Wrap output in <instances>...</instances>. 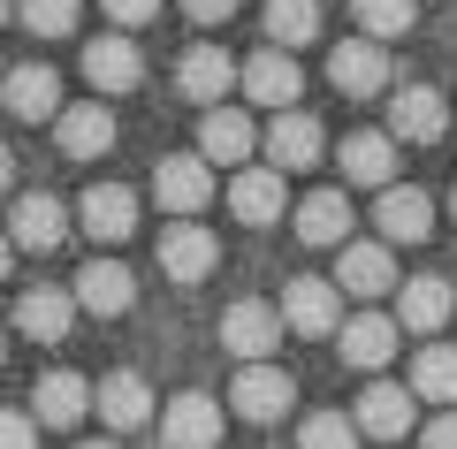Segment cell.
Returning <instances> with one entry per match:
<instances>
[{
  "label": "cell",
  "mask_w": 457,
  "mask_h": 449,
  "mask_svg": "<svg viewBox=\"0 0 457 449\" xmlns=\"http://www.w3.org/2000/svg\"><path fill=\"white\" fill-rule=\"evenodd\" d=\"M282 206H290V191H282V176L275 168H237V176H228V213H237V221H252V229H267V221H282Z\"/></svg>",
  "instance_id": "obj_15"
},
{
  "label": "cell",
  "mask_w": 457,
  "mask_h": 449,
  "mask_svg": "<svg viewBox=\"0 0 457 449\" xmlns=\"http://www.w3.org/2000/svg\"><path fill=\"white\" fill-rule=\"evenodd\" d=\"M320 153H328V137H320V122L312 114H275V129H267V161H275V176H297V168H320Z\"/></svg>",
  "instance_id": "obj_16"
},
{
  "label": "cell",
  "mask_w": 457,
  "mask_h": 449,
  "mask_svg": "<svg viewBox=\"0 0 457 449\" xmlns=\"http://www.w3.org/2000/svg\"><path fill=\"white\" fill-rule=\"evenodd\" d=\"M336 336H343V358H351L359 373H381L396 358V336H404V328H396L389 312H359V320H343Z\"/></svg>",
  "instance_id": "obj_25"
},
{
  "label": "cell",
  "mask_w": 457,
  "mask_h": 449,
  "mask_svg": "<svg viewBox=\"0 0 457 449\" xmlns=\"http://www.w3.org/2000/svg\"><path fill=\"white\" fill-rule=\"evenodd\" d=\"M228 403H237V419H252V427H275V419H290L297 381L282 366H245V373H237V388H228Z\"/></svg>",
  "instance_id": "obj_3"
},
{
  "label": "cell",
  "mask_w": 457,
  "mask_h": 449,
  "mask_svg": "<svg viewBox=\"0 0 457 449\" xmlns=\"http://www.w3.org/2000/svg\"><path fill=\"white\" fill-rule=\"evenodd\" d=\"M99 8H107V16L122 23V31H145V23L161 16V0H99Z\"/></svg>",
  "instance_id": "obj_35"
},
{
  "label": "cell",
  "mask_w": 457,
  "mask_h": 449,
  "mask_svg": "<svg viewBox=\"0 0 457 449\" xmlns=\"http://www.w3.org/2000/svg\"><path fill=\"white\" fill-rule=\"evenodd\" d=\"M77 312H99V320H122V312L137 305V274L122 267V259H92V267L77 274Z\"/></svg>",
  "instance_id": "obj_7"
},
{
  "label": "cell",
  "mask_w": 457,
  "mask_h": 449,
  "mask_svg": "<svg viewBox=\"0 0 457 449\" xmlns=\"http://www.w3.org/2000/svg\"><path fill=\"white\" fill-rule=\"evenodd\" d=\"M351 16H359V38H404L420 23V0H351Z\"/></svg>",
  "instance_id": "obj_32"
},
{
  "label": "cell",
  "mask_w": 457,
  "mask_h": 449,
  "mask_svg": "<svg viewBox=\"0 0 457 449\" xmlns=\"http://www.w3.org/2000/svg\"><path fill=\"white\" fill-rule=\"evenodd\" d=\"M153 198H161L176 221H198L206 198H213V168L198 161V153H168V161L153 168Z\"/></svg>",
  "instance_id": "obj_2"
},
{
  "label": "cell",
  "mask_w": 457,
  "mask_h": 449,
  "mask_svg": "<svg viewBox=\"0 0 457 449\" xmlns=\"http://www.w3.org/2000/svg\"><path fill=\"white\" fill-rule=\"evenodd\" d=\"M297 449H359V427L343 412H312L305 427H297Z\"/></svg>",
  "instance_id": "obj_33"
},
{
  "label": "cell",
  "mask_w": 457,
  "mask_h": 449,
  "mask_svg": "<svg viewBox=\"0 0 457 449\" xmlns=\"http://www.w3.org/2000/svg\"><path fill=\"white\" fill-rule=\"evenodd\" d=\"M77 229L99 237V244L137 237V191H122V183H92V191L77 198Z\"/></svg>",
  "instance_id": "obj_8"
},
{
  "label": "cell",
  "mask_w": 457,
  "mask_h": 449,
  "mask_svg": "<svg viewBox=\"0 0 457 449\" xmlns=\"http://www.w3.org/2000/svg\"><path fill=\"white\" fill-rule=\"evenodd\" d=\"M282 328H297V336H336L343 328V289L320 282V274H297L282 289Z\"/></svg>",
  "instance_id": "obj_5"
},
{
  "label": "cell",
  "mask_w": 457,
  "mask_h": 449,
  "mask_svg": "<svg viewBox=\"0 0 457 449\" xmlns=\"http://www.w3.org/2000/svg\"><path fill=\"white\" fill-rule=\"evenodd\" d=\"M92 412L107 419L114 434H130V427H145V419L161 412V403H153V388L137 381V373H107V381L92 388Z\"/></svg>",
  "instance_id": "obj_23"
},
{
  "label": "cell",
  "mask_w": 457,
  "mask_h": 449,
  "mask_svg": "<svg viewBox=\"0 0 457 449\" xmlns=\"http://www.w3.org/2000/svg\"><path fill=\"white\" fill-rule=\"evenodd\" d=\"M411 396L420 403H457V343H420V358H411Z\"/></svg>",
  "instance_id": "obj_29"
},
{
  "label": "cell",
  "mask_w": 457,
  "mask_h": 449,
  "mask_svg": "<svg viewBox=\"0 0 457 449\" xmlns=\"http://www.w3.org/2000/svg\"><path fill=\"white\" fill-rule=\"evenodd\" d=\"M62 237H69V206L54 191H23L16 221H8V244H23V252H62Z\"/></svg>",
  "instance_id": "obj_12"
},
{
  "label": "cell",
  "mask_w": 457,
  "mask_h": 449,
  "mask_svg": "<svg viewBox=\"0 0 457 449\" xmlns=\"http://www.w3.org/2000/svg\"><path fill=\"white\" fill-rule=\"evenodd\" d=\"M221 343L245 358V366H275V351H282V305L237 297V305L221 312Z\"/></svg>",
  "instance_id": "obj_1"
},
{
  "label": "cell",
  "mask_w": 457,
  "mask_h": 449,
  "mask_svg": "<svg viewBox=\"0 0 457 449\" xmlns=\"http://www.w3.org/2000/svg\"><path fill=\"white\" fill-rule=\"evenodd\" d=\"M0 449H38V427H31V412H0Z\"/></svg>",
  "instance_id": "obj_36"
},
{
  "label": "cell",
  "mask_w": 457,
  "mask_h": 449,
  "mask_svg": "<svg viewBox=\"0 0 457 449\" xmlns=\"http://www.w3.org/2000/svg\"><path fill=\"white\" fill-rule=\"evenodd\" d=\"M8 8H16V0H0V23H8Z\"/></svg>",
  "instance_id": "obj_42"
},
{
  "label": "cell",
  "mask_w": 457,
  "mask_h": 449,
  "mask_svg": "<svg viewBox=\"0 0 457 449\" xmlns=\"http://www.w3.org/2000/svg\"><path fill=\"white\" fill-rule=\"evenodd\" d=\"M252 153H260V129H252V114L237 107H206V122H198V161H228V168H252Z\"/></svg>",
  "instance_id": "obj_11"
},
{
  "label": "cell",
  "mask_w": 457,
  "mask_h": 449,
  "mask_svg": "<svg viewBox=\"0 0 457 449\" xmlns=\"http://www.w3.org/2000/svg\"><path fill=\"white\" fill-rule=\"evenodd\" d=\"M396 289H404V305H396V328H411V336H442V328H450L457 289L442 282V274H411V282H396Z\"/></svg>",
  "instance_id": "obj_17"
},
{
  "label": "cell",
  "mask_w": 457,
  "mask_h": 449,
  "mask_svg": "<svg viewBox=\"0 0 457 449\" xmlns=\"http://www.w3.org/2000/svg\"><path fill=\"white\" fill-rule=\"evenodd\" d=\"M77 449H122V442H77Z\"/></svg>",
  "instance_id": "obj_41"
},
{
  "label": "cell",
  "mask_w": 457,
  "mask_h": 449,
  "mask_svg": "<svg viewBox=\"0 0 457 449\" xmlns=\"http://www.w3.org/2000/svg\"><path fill=\"white\" fill-rule=\"evenodd\" d=\"M84 412H92V381L84 373H46L31 388V427H77Z\"/></svg>",
  "instance_id": "obj_26"
},
{
  "label": "cell",
  "mask_w": 457,
  "mask_h": 449,
  "mask_svg": "<svg viewBox=\"0 0 457 449\" xmlns=\"http://www.w3.org/2000/svg\"><path fill=\"white\" fill-rule=\"evenodd\" d=\"M297 237L305 244H351V198L343 191H312L297 206Z\"/></svg>",
  "instance_id": "obj_30"
},
{
  "label": "cell",
  "mask_w": 457,
  "mask_h": 449,
  "mask_svg": "<svg viewBox=\"0 0 457 449\" xmlns=\"http://www.w3.org/2000/svg\"><path fill=\"white\" fill-rule=\"evenodd\" d=\"M450 213H457V191H450Z\"/></svg>",
  "instance_id": "obj_44"
},
{
  "label": "cell",
  "mask_w": 457,
  "mask_h": 449,
  "mask_svg": "<svg viewBox=\"0 0 457 449\" xmlns=\"http://www.w3.org/2000/svg\"><path fill=\"white\" fill-rule=\"evenodd\" d=\"M16 328L31 343H62L69 328H77V297H69V289H31V297L16 305Z\"/></svg>",
  "instance_id": "obj_28"
},
{
  "label": "cell",
  "mask_w": 457,
  "mask_h": 449,
  "mask_svg": "<svg viewBox=\"0 0 457 449\" xmlns=\"http://www.w3.org/2000/svg\"><path fill=\"white\" fill-rule=\"evenodd\" d=\"M328 77H336V92L374 99L381 84H389V46H374V38H343V46L328 54Z\"/></svg>",
  "instance_id": "obj_13"
},
{
  "label": "cell",
  "mask_w": 457,
  "mask_h": 449,
  "mask_svg": "<svg viewBox=\"0 0 457 449\" xmlns=\"http://www.w3.org/2000/svg\"><path fill=\"white\" fill-rule=\"evenodd\" d=\"M0 366H8V343H0Z\"/></svg>",
  "instance_id": "obj_43"
},
{
  "label": "cell",
  "mask_w": 457,
  "mask_h": 449,
  "mask_svg": "<svg viewBox=\"0 0 457 449\" xmlns=\"http://www.w3.org/2000/svg\"><path fill=\"white\" fill-rule=\"evenodd\" d=\"M237 84H245V92L260 99V107H275V114H290V99L305 92L297 62H290V54H275V46H260V54H252V62L237 69Z\"/></svg>",
  "instance_id": "obj_18"
},
{
  "label": "cell",
  "mask_w": 457,
  "mask_h": 449,
  "mask_svg": "<svg viewBox=\"0 0 457 449\" xmlns=\"http://www.w3.org/2000/svg\"><path fill=\"white\" fill-rule=\"evenodd\" d=\"M161 442L168 449H213L221 442V403L206 388H183V396L161 403Z\"/></svg>",
  "instance_id": "obj_4"
},
{
  "label": "cell",
  "mask_w": 457,
  "mask_h": 449,
  "mask_svg": "<svg viewBox=\"0 0 457 449\" xmlns=\"http://www.w3.org/2000/svg\"><path fill=\"white\" fill-rule=\"evenodd\" d=\"M8 259H16V244H8V237H0V282H8Z\"/></svg>",
  "instance_id": "obj_40"
},
{
  "label": "cell",
  "mask_w": 457,
  "mask_h": 449,
  "mask_svg": "<svg viewBox=\"0 0 457 449\" xmlns=\"http://www.w3.org/2000/svg\"><path fill=\"white\" fill-rule=\"evenodd\" d=\"M351 427L374 434V442H404V434L420 427V396L396 388V381H374V388L359 396V412H351Z\"/></svg>",
  "instance_id": "obj_6"
},
{
  "label": "cell",
  "mask_w": 457,
  "mask_h": 449,
  "mask_svg": "<svg viewBox=\"0 0 457 449\" xmlns=\"http://www.w3.org/2000/svg\"><path fill=\"white\" fill-rule=\"evenodd\" d=\"M228 84H237V62H228L221 46H191V54L176 62V92H183V99H206V107H221Z\"/></svg>",
  "instance_id": "obj_27"
},
{
  "label": "cell",
  "mask_w": 457,
  "mask_h": 449,
  "mask_svg": "<svg viewBox=\"0 0 457 449\" xmlns=\"http://www.w3.org/2000/svg\"><path fill=\"white\" fill-rule=\"evenodd\" d=\"M183 16H191V23H228V16H237V0H183Z\"/></svg>",
  "instance_id": "obj_37"
},
{
  "label": "cell",
  "mask_w": 457,
  "mask_h": 449,
  "mask_svg": "<svg viewBox=\"0 0 457 449\" xmlns=\"http://www.w3.org/2000/svg\"><path fill=\"white\" fill-rule=\"evenodd\" d=\"M404 274H396V252L389 244H343L336 259V289H351V297H381V289H396Z\"/></svg>",
  "instance_id": "obj_21"
},
{
  "label": "cell",
  "mask_w": 457,
  "mask_h": 449,
  "mask_svg": "<svg viewBox=\"0 0 457 449\" xmlns=\"http://www.w3.org/2000/svg\"><path fill=\"white\" fill-rule=\"evenodd\" d=\"M8 183H16V153H8V145H0V191H8Z\"/></svg>",
  "instance_id": "obj_39"
},
{
  "label": "cell",
  "mask_w": 457,
  "mask_h": 449,
  "mask_svg": "<svg viewBox=\"0 0 457 449\" xmlns=\"http://www.w3.org/2000/svg\"><path fill=\"white\" fill-rule=\"evenodd\" d=\"M16 16L31 23L38 38H69L77 31V0H16Z\"/></svg>",
  "instance_id": "obj_34"
},
{
  "label": "cell",
  "mask_w": 457,
  "mask_h": 449,
  "mask_svg": "<svg viewBox=\"0 0 457 449\" xmlns=\"http://www.w3.org/2000/svg\"><path fill=\"white\" fill-rule=\"evenodd\" d=\"M161 267H168V282H206V274L221 267V244H213V229H206V221H168V237H161Z\"/></svg>",
  "instance_id": "obj_9"
},
{
  "label": "cell",
  "mask_w": 457,
  "mask_h": 449,
  "mask_svg": "<svg viewBox=\"0 0 457 449\" xmlns=\"http://www.w3.org/2000/svg\"><path fill=\"white\" fill-rule=\"evenodd\" d=\"M54 137H62L69 161H99V153L114 145V114L99 107V99H84V107H62V114H54Z\"/></svg>",
  "instance_id": "obj_24"
},
{
  "label": "cell",
  "mask_w": 457,
  "mask_h": 449,
  "mask_svg": "<svg viewBox=\"0 0 457 449\" xmlns=\"http://www.w3.org/2000/svg\"><path fill=\"white\" fill-rule=\"evenodd\" d=\"M267 38L275 54H297L320 38V0H267Z\"/></svg>",
  "instance_id": "obj_31"
},
{
  "label": "cell",
  "mask_w": 457,
  "mask_h": 449,
  "mask_svg": "<svg viewBox=\"0 0 457 449\" xmlns=\"http://www.w3.org/2000/svg\"><path fill=\"white\" fill-rule=\"evenodd\" d=\"M343 176L366 191H396V137L389 129H351L343 137Z\"/></svg>",
  "instance_id": "obj_19"
},
{
  "label": "cell",
  "mask_w": 457,
  "mask_h": 449,
  "mask_svg": "<svg viewBox=\"0 0 457 449\" xmlns=\"http://www.w3.org/2000/svg\"><path fill=\"white\" fill-rule=\"evenodd\" d=\"M427 229H435V206H427V191H404V183H396V191H381V206H374V244H420Z\"/></svg>",
  "instance_id": "obj_20"
},
{
  "label": "cell",
  "mask_w": 457,
  "mask_h": 449,
  "mask_svg": "<svg viewBox=\"0 0 457 449\" xmlns=\"http://www.w3.org/2000/svg\"><path fill=\"white\" fill-rule=\"evenodd\" d=\"M0 107L23 114V122H54V114H62V77H54L46 62L8 69V84H0Z\"/></svg>",
  "instance_id": "obj_14"
},
{
  "label": "cell",
  "mask_w": 457,
  "mask_h": 449,
  "mask_svg": "<svg viewBox=\"0 0 457 449\" xmlns=\"http://www.w3.org/2000/svg\"><path fill=\"white\" fill-rule=\"evenodd\" d=\"M442 129H450V107H442L435 84H404V92L389 99V137L396 145H435Z\"/></svg>",
  "instance_id": "obj_10"
},
{
  "label": "cell",
  "mask_w": 457,
  "mask_h": 449,
  "mask_svg": "<svg viewBox=\"0 0 457 449\" xmlns=\"http://www.w3.org/2000/svg\"><path fill=\"white\" fill-rule=\"evenodd\" d=\"M84 77H92V92H137V77H145L137 38H92L84 46Z\"/></svg>",
  "instance_id": "obj_22"
},
{
  "label": "cell",
  "mask_w": 457,
  "mask_h": 449,
  "mask_svg": "<svg viewBox=\"0 0 457 449\" xmlns=\"http://www.w3.org/2000/svg\"><path fill=\"white\" fill-rule=\"evenodd\" d=\"M427 449H457V412H435V419H427Z\"/></svg>",
  "instance_id": "obj_38"
}]
</instances>
